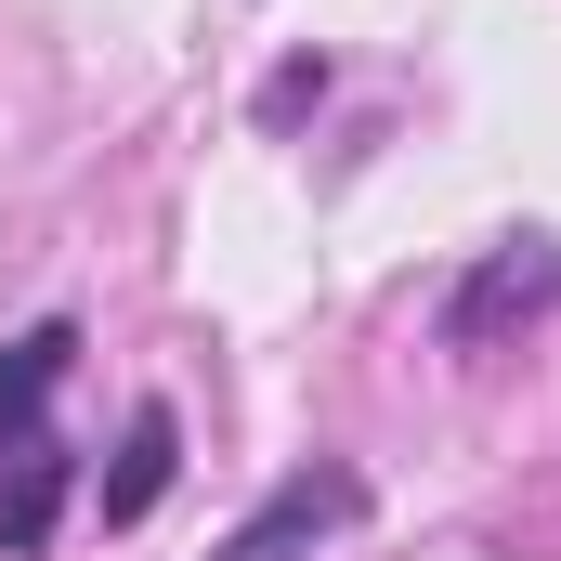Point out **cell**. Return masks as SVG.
Returning <instances> with one entry per match:
<instances>
[{"label":"cell","mask_w":561,"mask_h":561,"mask_svg":"<svg viewBox=\"0 0 561 561\" xmlns=\"http://www.w3.org/2000/svg\"><path fill=\"white\" fill-rule=\"evenodd\" d=\"M536 300H561V249H549V236H510L483 275L444 300V340H457V353H496V327H510V313H536Z\"/></svg>","instance_id":"6da1fadb"},{"label":"cell","mask_w":561,"mask_h":561,"mask_svg":"<svg viewBox=\"0 0 561 561\" xmlns=\"http://www.w3.org/2000/svg\"><path fill=\"white\" fill-rule=\"evenodd\" d=\"M66 496H79V457L26 431V444H13V470H0V561H39V549H53Z\"/></svg>","instance_id":"7a4b0ae2"},{"label":"cell","mask_w":561,"mask_h":561,"mask_svg":"<svg viewBox=\"0 0 561 561\" xmlns=\"http://www.w3.org/2000/svg\"><path fill=\"white\" fill-rule=\"evenodd\" d=\"M66 366H79V327L53 313V327H26V340H0V444H26L39 405L66 392Z\"/></svg>","instance_id":"3957f363"},{"label":"cell","mask_w":561,"mask_h":561,"mask_svg":"<svg viewBox=\"0 0 561 561\" xmlns=\"http://www.w3.org/2000/svg\"><path fill=\"white\" fill-rule=\"evenodd\" d=\"M170 457H183V419H170V405H131L118 470H105V523H144V510L170 496Z\"/></svg>","instance_id":"277c9868"}]
</instances>
